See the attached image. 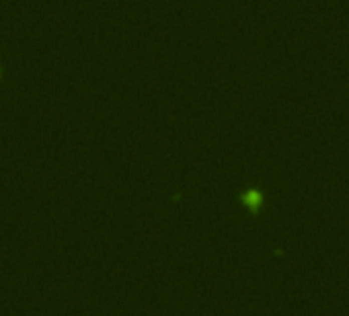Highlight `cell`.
<instances>
[{
    "instance_id": "cell-1",
    "label": "cell",
    "mask_w": 349,
    "mask_h": 316,
    "mask_svg": "<svg viewBox=\"0 0 349 316\" xmlns=\"http://www.w3.org/2000/svg\"><path fill=\"white\" fill-rule=\"evenodd\" d=\"M261 201H263V195H261V191H257V189H249L247 193H243V203H245L249 210H253V212L259 210Z\"/></svg>"
}]
</instances>
